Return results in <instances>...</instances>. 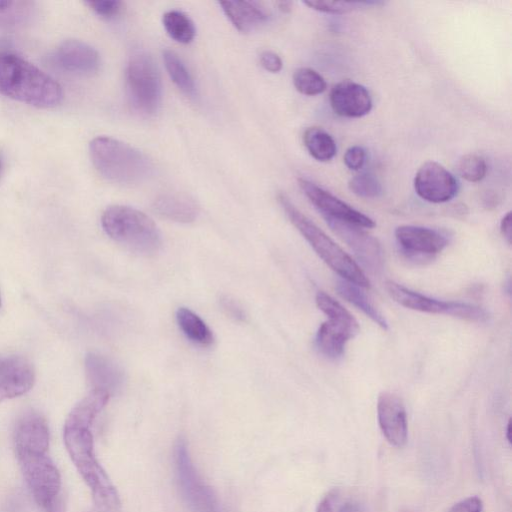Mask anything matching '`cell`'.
<instances>
[{
    "label": "cell",
    "mask_w": 512,
    "mask_h": 512,
    "mask_svg": "<svg viewBox=\"0 0 512 512\" xmlns=\"http://www.w3.org/2000/svg\"><path fill=\"white\" fill-rule=\"evenodd\" d=\"M510 434H511V420L509 419V421L507 423V428H506V438L509 442H511Z\"/></svg>",
    "instance_id": "43"
},
{
    "label": "cell",
    "mask_w": 512,
    "mask_h": 512,
    "mask_svg": "<svg viewBox=\"0 0 512 512\" xmlns=\"http://www.w3.org/2000/svg\"><path fill=\"white\" fill-rule=\"evenodd\" d=\"M330 229L353 251L361 264L371 272L383 267V250L378 240L354 224L323 217Z\"/></svg>",
    "instance_id": "11"
},
{
    "label": "cell",
    "mask_w": 512,
    "mask_h": 512,
    "mask_svg": "<svg viewBox=\"0 0 512 512\" xmlns=\"http://www.w3.org/2000/svg\"><path fill=\"white\" fill-rule=\"evenodd\" d=\"M315 301L328 317L317 330L316 348L325 357L337 359L344 354L346 343L360 332L359 324L344 306L324 291L317 292Z\"/></svg>",
    "instance_id": "7"
},
{
    "label": "cell",
    "mask_w": 512,
    "mask_h": 512,
    "mask_svg": "<svg viewBox=\"0 0 512 512\" xmlns=\"http://www.w3.org/2000/svg\"><path fill=\"white\" fill-rule=\"evenodd\" d=\"M154 211L169 220L190 223L198 215L199 207L189 195L180 192H167L159 195L153 202Z\"/></svg>",
    "instance_id": "22"
},
{
    "label": "cell",
    "mask_w": 512,
    "mask_h": 512,
    "mask_svg": "<svg viewBox=\"0 0 512 512\" xmlns=\"http://www.w3.org/2000/svg\"><path fill=\"white\" fill-rule=\"evenodd\" d=\"M293 84L298 92L307 96L321 94L327 88V83L323 76L308 67H301L295 70Z\"/></svg>",
    "instance_id": "29"
},
{
    "label": "cell",
    "mask_w": 512,
    "mask_h": 512,
    "mask_svg": "<svg viewBox=\"0 0 512 512\" xmlns=\"http://www.w3.org/2000/svg\"><path fill=\"white\" fill-rule=\"evenodd\" d=\"M0 94L37 108L55 107L63 99L54 78L10 52H0Z\"/></svg>",
    "instance_id": "1"
},
{
    "label": "cell",
    "mask_w": 512,
    "mask_h": 512,
    "mask_svg": "<svg viewBox=\"0 0 512 512\" xmlns=\"http://www.w3.org/2000/svg\"><path fill=\"white\" fill-rule=\"evenodd\" d=\"M511 212L508 211L501 219L500 222V231L503 235V237L506 239V241L510 244L511 243Z\"/></svg>",
    "instance_id": "38"
},
{
    "label": "cell",
    "mask_w": 512,
    "mask_h": 512,
    "mask_svg": "<svg viewBox=\"0 0 512 512\" xmlns=\"http://www.w3.org/2000/svg\"><path fill=\"white\" fill-rule=\"evenodd\" d=\"M352 193L362 198H377L382 194V186L377 177L371 173H360L348 183Z\"/></svg>",
    "instance_id": "31"
},
{
    "label": "cell",
    "mask_w": 512,
    "mask_h": 512,
    "mask_svg": "<svg viewBox=\"0 0 512 512\" xmlns=\"http://www.w3.org/2000/svg\"><path fill=\"white\" fill-rule=\"evenodd\" d=\"M394 235L404 255L413 260L431 259L449 243L444 232L423 226L400 225Z\"/></svg>",
    "instance_id": "14"
},
{
    "label": "cell",
    "mask_w": 512,
    "mask_h": 512,
    "mask_svg": "<svg viewBox=\"0 0 512 512\" xmlns=\"http://www.w3.org/2000/svg\"><path fill=\"white\" fill-rule=\"evenodd\" d=\"M174 463L178 489L189 512H224L215 492L195 468L183 438L175 443Z\"/></svg>",
    "instance_id": "9"
},
{
    "label": "cell",
    "mask_w": 512,
    "mask_h": 512,
    "mask_svg": "<svg viewBox=\"0 0 512 512\" xmlns=\"http://www.w3.org/2000/svg\"><path fill=\"white\" fill-rule=\"evenodd\" d=\"M220 305L227 315L238 321H244L246 314L242 307L232 298L222 296L220 298Z\"/></svg>",
    "instance_id": "37"
},
{
    "label": "cell",
    "mask_w": 512,
    "mask_h": 512,
    "mask_svg": "<svg viewBox=\"0 0 512 512\" xmlns=\"http://www.w3.org/2000/svg\"><path fill=\"white\" fill-rule=\"evenodd\" d=\"M46 512H65V506L63 499L54 504L49 510Z\"/></svg>",
    "instance_id": "42"
},
{
    "label": "cell",
    "mask_w": 512,
    "mask_h": 512,
    "mask_svg": "<svg viewBox=\"0 0 512 512\" xmlns=\"http://www.w3.org/2000/svg\"><path fill=\"white\" fill-rule=\"evenodd\" d=\"M63 438L72 462L98 507L106 512H119V494L96 457L91 427L66 420Z\"/></svg>",
    "instance_id": "2"
},
{
    "label": "cell",
    "mask_w": 512,
    "mask_h": 512,
    "mask_svg": "<svg viewBox=\"0 0 512 512\" xmlns=\"http://www.w3.org/2000/svg\"><path fill=\"white\" fill-rule=\"evenodd\" d=\"M313 10L327 14H346L362 8L381 5L383 2L377 1H330V0H311L303 2Z\"/></svg>",
    "instance_id": "30"
},
{
    "label": "cell",
    "mask_w": 512,
    "mask_h": 512,
    "mask_svg": "<svg viewBox=\"0 0 512 512\" xmlns=\"http://www.w3.org/2000/svg\"><path fill=\"white\" fill-rule=\"evenodd\" d=\"M379 427L386 440L401 448L407 442V414L402 399L391 392H381L377 400Z\"/></svg>",
    "instance_id": "15"
},
{
    "label": "cell",
    "mask_w": 512,
    "mask_h": 512,
    "mask_svg": "<svg viewBox=\"0 0 512 512\" xmlns=\"http://www.w3.org/2000/svg\"><path fill=\"white\" fill-rule=\"evenodd\" d=\"M224 14L240 32L247 33L267 22L269 13L256 1H221Z\"/></svg>",
    "instance_id": "21"
},
{
    "label": "cell",
    "mask_w": 512,
    "mask_h": 512,
    "mask_svg": "<svg viewBox=\"0 0 512 512\" xmlns=\"http://www.w3.org/2000/svg\"><path fill=\"white\" fill-rule=\"evenodd\" d=\"M163 61L174 84L184 94L194 96L196 93L195 82L182 59L174 51L166 49L163 51Z\"/></svg>",
    "instance_id": "27"
},
{
    "label": "cell",
    "mask_w": 512,
    "mask_h": 512,
    "mask_svg": "<svg viewBox=\"0 0 512 512\" xmlns=\"http://www.w3.org/2000/svg\"><path fill=\"white\" fill-rule=\"evenodd\" d=\"M36 13L33 1H0V29H11L30 22Z\"/></svg>",
    "instance_id": "25"
},
{
    "label": "cell",
    "mask_w": 512,
    "mask_h": 512,
    "mask_svg": "<svg viewBox=\"0 0 512 512\" xmlns=\"http://www.w3.org/2000/svg\"><path fill=\"white\" fill-rule=\"evenodd\" d=\"M333 112L345 118H360L372 109V98L367 88L351 80H343L330 91Z\"/></svg>",
    "instance_id": "17"
},
{
    "label": "cell",
    "mask_w": 512,
    "mask_h": 512,
    "mask_svg": "<svg viewBox=\"0 0 512 512\" xmlns=\"http://www.w3.org/2000/svg\"><path fill=\"white\" fill-rule=\"evenodd\" d=\"M0 306H1V295H0Z\"/></svg>",
    "instance_id": "45"
},
{
    "label": "cell",
    "mask_w": 512,
    "mask_h": 512,
    "mask_svg": "<svg viewBox=\"0 0 512 512\" xmlns=\"http://www.w3.org/2000/svg\"><path fill=\"white\" fill-rule=\"evenodd\" d=\"M385 289L394 301L412 310L443 314L477 323L486 322L489 318L488 312L482 307L463 302L437 300L392 280L385 282Z\"/></svg>",
    "instance_id": "10"
},
{
    "label": "cell",
    "mask_w": 512,
    "mask_h": 512,
    "mask_svg": "<svg viewBox=\"0 0 512 512\" xmlns=\"http://www.w3.org/2000/svg\"><path fill=\"white\" fill-rule=\"evenodd\" d=\"M413 184L421 199L435 204L450 201L459 190L455 176L436 161L423 163L415 174Z\"/></svg>",
    "instance_id": "12"
},
{
    "label": "cell",
    "mask_w": 512,
    "mask_h": 512,
    "mask_svg": "<svg viewBox=\"0 0 512 512\" xmlns=\"http://www.w3.org/2000/svg\"><path fill=\"white\" fill-rule=\"evenodd\" d=\"M49 440L47 421L39 412L29 410L19 417L13 432L15 451L25 449L48 450Z\"/></svg>",
    "instance_id": "19"
},
{
    "label": "cell",
    "mask_w": 512,
    "mask_h": 512,
    "mask_svg": "<svg viewBox=\"0 0 512 512\" xmlns=\"http://www.w3.org/2000/svg\"><path fill=\"white\" fill-rule=\"evenodd\" d=\"M277 198L290 222L333 271L348 282L362 288L370 287L369 279L352 257L304 215L286 194L279 193Z\"/></svg>",
    "instance_id": "4"
},
{
    "label": "cell",
    "mask_w": 512,
    "mask_h": 512,
    "mask_svg": "<svg viewBox=\"0 0 512 512\" xmlns=\"http://www.w3.org/2000/svg\"><path fill=\"white\" fill-rule=\"evenodd\" d=\"M343 160L349 170L358 171L365 164L366 151L361 146H351L346 150Z\"/></svg>",
    "instance_id": "34"
},
{
    "label": "cell",
    "mask_w": 512,
    "mask_h": 512,
    "mask_svg": "<svg viewBox=\"0 0 512 512\" xmlns=\"http://www.w3.org/2000/svg\"><path fill=\"white\" fill-rule=\"evenodd\" d=\"M298 183L303 193L323 217L347 222L362 228L375 227L376 223L372 218L356 210L317 184L304 178H300Z\"/></svg>",
    "instance_id": "13"
},
{
    "label": "cell",
    "mask_w": 512,
    "mask_h": 512,
    "mask_svg": "<svg viewBox=\"0 0 512 512\" xmlns=\"http://www.w3.org/2000/svg\"><path fill=\"white\" fill-rule=\"evenodd\" d=\"M105 233L139 255L150 256L161 247V234L154 221L142 211L125 205H112L101 217Z\"/></svg>",
    "instance_id": "5"
},
{
    "label": "cell",
    "mask_w": 512,
    "mask_h": 512,
    "mask_svg": "<svg viewBox=\"0 0 512 512\" xmlns=\"http://www.w3.org/2000/svg\"><path fill=\"white\" fill-rule=\"evenodd\" d=\"M335 288L343 299L361 310L367 317H369L382 329H388V322L386 321L384 315L362 291V287L343 279L337 281Z\"/></svg>",
    "instance_id": "23"
},
{
    "label": "cell",
    "mask_w": 512,
    "mask_h": 512,
    "mask_svg": "<svg viewBox=\"0 0 512 512\" xmlns=\"http://www.w3.org/2000/svg\"><path fill=\"white\" fill-rule=\"evenodd\" d=\"M303 143L309 154L321 162L331 160L337 152L335 140L321 127H308L303 134Z\"/></svg>",
    "instance_id": "24"
},
{
    "label": "cell",
    "mask_w": 512,
    "mask_h": 512,
    "mask_svg": "<svg viewBox=\"0 0 512 512\" xmlns=\"http://www.w3.org/2000/svg\"><path fill=\"white\" fill-rule=\"evenodd\" d=\"M339 512H366V510L361 503L357 501H348L340 507Z\"/></svg>",
    "instance_id": "40"
},
{
    "label": "cell",
    "mask_w": 512,
    "mask_h": 512,
    "mask_svg": "<svg viewBox=\"0 0 512 512\" xmlns=\"http://www.w3.org/2000/svg\"><path fill=\"white\" fill-rule=\"evenodd\" d=\"M335 493L330 492L319 503L316 512H333Z\"/></svg>",
    "instance_id": "39"
},
{
    "label": "cell",
    "mask_w": 512,
    "mask_h": 512,
    "mask_svg": "<svg viewBox=\"0 0 512 512\" xmlns=\"http://www.w3.org/2000/svg\"><path fill=\"white\" fill-rule=\"evenodd\" d=\"M86 5L98 16L103 18H112L118 15L123 3L119 0H94L87 1Z\"/></svg>",
    "instance_id": "33"
},
{
    "label": "cell",
    "mask_w": 512,
    "mask_h": 512,
    "mask_svg": "<svg viewBox=\"0 0 512 512\" xmlns=\"http://www.w3.org/2000/svg\"><path fill=\"white\" fill-rule=\"evenodd\" d=\"M482 500L477 496H471L455 503L448 512H482Z\"/></svg>",
    "instance_id": "35"
},
{
    "label": "cell",
    "mask_w": 512,
    "mask_h": 512,
    "mask_svg": "<svg viewBox=\"0 0 512 512\" xmlns=\"http://www.w3.org/2000/svg\"><path fill=\"white\" fill-rule=\"evenodd\" d=\"M51 61L57 68L78 75L95 73L100 66L98 51L77 39L61 42L52 53Z\"/></svg>",
    "instance_id": "16"
},
{
    "label": "cell",
    "mask_w": 512,
    "mask_h": 512,
    "mask_svg": "<svg viewBox=\"0 0 512 512\" xmlns=\"http://www.w3.org/2000/svg\"><path fill=\"white\" fill-rule=\"evenodd\" d=\"M89 155L97 172L107 181L135 185L151 176L153 164L138 149L109 136H98L89 144Z\"/></svg>",
    "instance_id": "3"
},
{
    "label": "cell",
    "mask_w": 512,
    "mask_h": 512,
    "mask_svg": "<svg viewBox=\"0 0 512 512\" xmlns=\"http://www.w3.org/2000/svg\"><path fill=\"white\" fill-rule=\"evenodd\" d=\"M128 102L137 113L149 116L158 111L162 100V82L153 58L144 51L134 52L125 70Z\"/></svg>",
    "instance_id": "6"
},
{
    "label": "cell",
    "mask_w": 512,
    "mask_h": 512,
    "mask_svg": "<svg viewBox=\"0 0 512 512\" xmlns=\"http://www.w3.org/2000/svg\"><path fill=\"white\" fill-rule=\"evenodd\" d=\"M167 34L176 42L188 44L193 41L196 28L193 21L183 12L171 10L162 18Z\"/></svg>",
    "instance_id": "28"
},
{
    "label": "cell",
    "mask_w": 512,
    "mask_h": 512,
    "mask_svg": "<svg viewBox=\"0 0 512 512\" xmlns=\"http://www.w3.org/2000/svg\"><path fill=\"white\" fill-rule=\"evenodd\" d=\"M2 170H3V163H2V160H1V158H0V176H1V174H2Z\"/></svg>",
    "instance_id": "44"
},
{
    "label": "cell",
    "mask_w": 512,
    "mask_h": 512,
    "mask_svg": "<svg viewBox=\"0 0 512 512\" xmlns=\"http://www.w3.org/2000/svg\"><path fill=\"white\" fill-rule=\"evenodd\" d=\"M276 4L283 13H289L292 10L293 3L291 1H279Z\"/></svg>",
    "instance_id": "41"
},
{
    "label": "cell",
    "mask_w": 512,
    "mask_h": 512,
    "mask_svg": "<svg viewBox=\"0 0 512 512\" xmlns=\"http://www.w3.org/2000/svg\"><path fill=\"white\" fill-rule=\"evenodd\" d=\"M15 453L34 500L46 512L63 499L58 468L46 450L28 449Z\"/></svg>",
    "instance_id": "8"
},
{
    "label": "cell",
    "mask_w": 512,
    "mask_h": 512,
    "mask_svg": "<svg viewBox=\"0 0 512 512\" xmlns=\"http://www.w3.org/2000/svg\"><path fill=\"white\" fill-rule=\"evenodd\" d=\"M85 369L93 389L104 390L110 395L121 387L124 380L122 370L115 363L96 353L87 354Z\"/></svg>",
    "instance_id": "20"
},
{
    "label": "cell",
    "mask_w": 512,
    "mask_h": 512,
    "mask_svg": "<svg viewBox=\"0 0 512 512\" xmlns=\"http://www.w3.org/2000/svg\"><path fill=\"white\" fill-rule=\"evenodd\" d=\"M260 63L265 70L271 73H277L281 71L283 67L280 56L269 50H265L260 54Z\"/></svg>",
    "instance_id": "36"
},
{
    "label": "cell",
    "mask_w": 512,
    "mask_h": 512,
    "mask_svg": "<svg viewBox=\"0 0 512 512\" xmlns=\"http://www.w3.org/2000/svg\"><path fill=\"white\" fill-rule=\"evenodd\" d=\"M457 167L461 177L469 182H479L487 174L485 159L476 154H467L461 157Z\"/></svg>",
    "instance_id": "32"
},
{
    "label": "cell",
    "mask_w": 512,
    "mask_h": 512,
    "mask_svg": "<svg viewBox=\"0 0 512 512\" xmlns=\"http://www.w3.org/2000/svg\"><path fill=\"white\" fill-rule=\"evenodd\" d=\"M32 364L21 356L0 358V402L27 393L34 385Z\"/></svg>",
    "instance_id": "18"
},
{
    "label": "cell",
    "mask_w": 512,
    "mask_h": 512,
    "mask_svg": "<svg viewBox=\"0 0 512 512\" xmlns=\"http://www.w3.org/2000/svg\"><path fill=\"white\" fill-rule=\"evenodd\" d=\"M178 325L192 342L207 346L213 342V334L206 323L193 311L181 307L177 310Z\"/></svg>",
    "instance_id": "26"
}]
</instances>
